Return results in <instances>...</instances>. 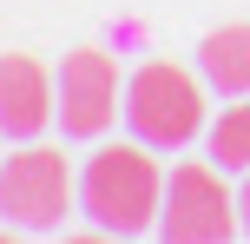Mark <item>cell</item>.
<instances>
[{"label": "cell", "mask_w": 250, "mask_h": 244, "mask_svg": "<svg viewBox=\"0 0 250 244\" xmlns=\"http://www.w3.org/2000/svg\"><path fill=\"white\" fill-rule=\"evenodd\" d=\"M158 205H165V172L151 158L145 139L99 145L79 165V211L92 218L99 238H145L158 231Z\"/></svg>", "instance_id": "1"}, {"label": "cell", "mask_w": 250, "mask_h": 244, "mask_svg": "<svg viewBox=\"0 0 250 244\" xmlns=\"http://www.w3.org/2000/svg\"><path fill=\"white\" fill-rule=\"evenodd\" d=\"M53 86H60V126H66V139H99L105 126L125 112V92H119V66H112V53H99V46H79V53H66L60 60V73H53Z\"/></svg>", "instance_id": "5"}, {"label": "cell", "mask_w": 250, "mask_h": 244, "mask_svg": "<svg viewBox=\"0 0 250 244\" xmlns=\"http://www.w3.org/2000/svg\"><path fill=\"white\" fill-rule=\"evenodd\" d=\"M0 139H7V132H0Z\"/></svg>", "instance_id": "10"}, {"label": "cell", "mask_w": 250, "mask_h": 244, "mask_svg": "<svg viewBox=\"0 0 250 244\" xmlns=\"http://www.w3.org/2000/svg\"><path fill=\"white\" fill-rule=\"evenodd\" d=\"M60 119V86L33 53H0V132L13 145L40 139Z\"/></svg>", "instance_id": "6"}, {"label": "cell", "mask_w": 250, "mask_h": 244, "mask_svg": "<svg viewBox=\"0 0 250 244\" xmlns=\"http://www.w3.org/2000/svg\"><path fill=\"white\" fill-rule=\"evenodd\" d=\"M125 126L151 152H178L204 132V79L171 60H145L125 79Z\"/></svg>", "instance_id": "2"}, {"label": "cell", "mask_w": 250, "mask_h": 244, "mask_svg": "<svg viewBox=\"0 0 250 244\" xmlns=\"http://www.w3.org/2000/svg\"><path fill=\"white\" fill-rule=\"evenodd\" d=\"M198 73L211 92H224V99H244L250 92V26H211V33L198 40Z\"/></svg>", "instance_id": "7"}, {"label": "cell", "mask_w": 250, "mask_h": 244, "mask_svg": "<svg viewBox=\"0 0 250 244\" xmlns=\"http://www.w3.org/2000/svg\"><path fill=\"white\" fill-rule=\"evenodd\" d=\"M73 205H79V178L66 165V152L26 139L20 152L0 158V218L13 231H53Z\"/></svg>", "instance_id": "4"}, {"label": "cell", "mask_w": 250, "mask_h": 244, "mask_svg": "<svg viewBox=\"0 0 250 244\" xmlns=\"http://www.w3.org/2000/svg\"><path fill=\"white\" fill-rule=\"evenodd\" d=\"M211 165H224V172H250V92L237 106H224L217 112V126H211Z\"/></svg>", "instance_id": "8"}, {"label": "cell", "mask_w": 250, "mask_h": 244, "mask_svg": "<svg viewBox=\"0 0 250 244\" xmlns=\"http://www.w3.org/2000/svg\"><path fill=\"white\" fill-rule=\"evenodd\" d=\"M244 231L237 218V192L224 185V165H171L165 178V205H158V238L165 244H230Z\"/></svg>", "instance_id": "3"}, {"label": "cell", "mask_w": 250, "mask_h": 244, "mask_svg": "<svg viewBox=\"0 0 250 244\" xmlns=\"http://www.w3.org/2000/svg\"><path fill=\"white\" fill-rule=\"evenodd\" d=\"M237 218H244V238H250V172H244V192H237Z\"/></svg>", "instance_id": "9"}]
</instances>
